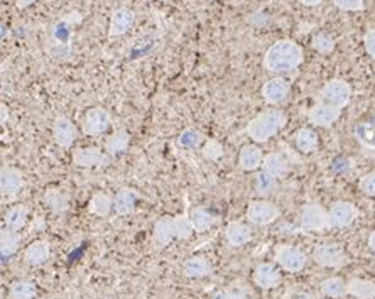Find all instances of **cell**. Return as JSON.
<instances>
[{"label":"cell","instance_id":"6da1fadb","mask_svg":"<svg viewBox=\"0 0 375 299\" xmlns=\"http://www.w3.org/2000/svg\"><path fill=\"white\" fill-rule=\"evenodd\" d=\"M304 52L297 43L291 39H281L265 51L262 66L271 73H291L301 66Z\"/></svg>","mask_w":375,"mask_h":299},{"label":"cell","instance_id":"7a4b0ae2","mask_svg":"<svg viewBox=\"0 0 375 299\" xmlns=\"http://www.w3.org/2000/svg\"><path fill=\"white\" fill-rule=\"evenodd\" d=\"M195 233L189 215L163 217L154 225V244L163 249L175 240H186Z\"/></svg>","mask_w":375,"mask_h":299},{"label":"cell","instance_id":"3957f363","mask_svg":"<svg viewBox=\"0 0 375 299\" xmlns=\"http://www.w3.org/2000/svg\"><path fill=\"white\" fill-rule=\"evenodd\" d=\"M286 125V115L281 110H267L253 117L247 125V134L253 143L264 144L271 140Z\"/></svg>","mask_w":375,"mask_h":299},{"label":"cell","instance_id":"277c9868","mask_svg":"<svg viewBox=\"0 0 375 299\" xmlns=\"http://www.w3.org/2000/svg\"><path fill=\"white\" fill-rule=\"evenodd\" d=\"M82 22V15L80 12H70L68 15H64L61 21H58L52 26L51 31V41L56 44V56L68 54L66 50H63V46H66L68 50H71V34H73V27L76 24Z\"/></svg>","mask_w":375,"mask_h":299},{"label":"cell","instance_id":"5b68a950","mask_svg":"<svg viewBox=\"0 0 375 299\" xmlns=\"http://www.w3.org/2000/svg\"><path fill=\"white\" fill-rule=\"evenodd\" d=\"M300 225L306 232H325L332 228L330 213L318 203H308L301 208Z\"/></svg>","mask_w":375,"mask_h":299},{"label":"cell","instance_id":"8992f818","mask_svg":"<svg viewBox=\"0 0 375 299\" xmlns=\"http://www.w3.org/2000/svg\"><path fill=\"white\" fill-rule=\"evenodd\" d=\"M274 256H276L277 265L282 270L291 274L301 272L306 268V262H308V256L301 249L288 244L277 245L276 250H274Z\"/></svg>","mask_w":375,"mask_h":299},{"label":"cell","instance_id":"52a82bcc","mask_svg":"<svg viewBox=\"0 0 375 299\" xmlns=\"http://www.w3.org/2000/svg\"><path fill=\"white\" fill-rule=\"evenodd\" d=\"M320 100L325 103L333 105V107L345 108L352 100V87L345 80L334 78L330 80L328 83L321 88Z\"/></svg>","mask_w":375,"mask_h":299},{"label":"cell","instance_id":"ba28073f","mask_svg":"<svg viewBox=\"0 0 375 299\" xmlns=\"http://www.w3.org/2000/svg\"><path fill=\"white\" fill-rule=\"evenodd\" d=\"M279 217V208L271 201L265 200H253L247 207V220L257 227H265L271 225Z\"/></svg>","mask_w":375,"mask_h":299},{"label":"cell","instance_id":"9c48e42d","mask_svg":"<svg viewBox=\"0 0 375 299\" xmlns=\"http://www.w3.org/2000/svg\"><path fill=\"white\" fill-rule=\"evenodd\" d=\"M110 122H112L110 114L102 107H95L90 108V110L84 114L82 120V129L87 136L100 137L108 131Z\"/></svg>","mask_w":375,"mask_h":299},{"label":"cell","instance_id":"30bf717a","mask_svg":"<svg viewBox=\"0 0 375 299\" xmlns=\"http://www.w3.org/2000/svg\"><path fill=\"white\" fill-rule=\"evenodd\" d=\"M313 261L321 268L337 269L345 264L346 256L345 250L338 244H323L313 250Z\"/></svg>","mask_w":375,"mask_h":299},{"label":"cell","instance_id":"8fae6325","mask_svg":"<svg viewBox=\"0 0 375 299\" xmlns=\"http://www.w3.org/2000/svg\"><path fill=\"white\" fill-rule=\"evenodd\" d=\"M341 117V108L333 107V105L318 102L313 105L308 112V120L316 127L328 129L338 122V119Z\"/></svg>","mask_w":375,"mask_h":299},{"label":"cell","instance_id":"7c38bea8","mask_svg":"<svg viewBox=\"0 0 375 299\" xmlns=\"http://www.w3.org/2000/svg\"><path fill=\"white\" fill-rule=\"evenodd\" d=\"M112 156L98 147H80L73 152V163L78 168H102L110 164Z\"/></svg>","mask_w":375,"mask_h":299},{"label":"cell","instance_id":"4fadbf2b","mask_svg":"<svg viewBox=\"0 0 375 299\" xmlns=\"http://www.w3.org/2000/svg\"><path fill=\"white\" fill-rule=\"evenodd\" d=\"M330 213V221H332V227L337 228H345L350 227L358 217V208L355 207L350 201H334L332 208L328 210Z\"/></svg>","mask_w":375,"mask_h":299},{"label":"cell","instance_id":"5bb4252c","mask_svg":"<svg viewBox=\"0 0 375 299\" xmlns=\"http://www.w3.org/2000/svg\"><path fill=\"white\" fill-rule=\"evenodd\" d=\"M134 10H131L128 7H119V9H115L110 15L108 36H110V38H119V36L127 34V32L132 29V26H134Z\"/></svg>","mask_w":375,"mask_h":299},{"label":"cell","instance_id":"9a60e30c","mask_svg":"<svg viewBox=\"0 0 375 299\" xmlns=\"http://www.w3.org/2000/svg\"><path fill=\"white\" fill-rule=\"evenodd\" d=\"M253 284L259 286L260 289H276L277 286L281 284L282 276L281 270L276 268L274 264H269V262H262L253 270Z\"/></svg>","mask_w":375,"mask_h":299},{"label":"cell","instance_id":"2e32d148","mask_svg":"<svg viewBox=\"0 0 375 299\" xmlns=\"http://www.w3.org/2000/svg\"><path fill=\"white\" fill-rule=\"evenodd\" d=\"M289 90H291L289 82L277 76V78H272L264 83V87H262V99L269 105H279L288 99Z\"/></svg>","mask_w":375,"mask_h":299},{"label":"cell","instance_id":"e0dca14e","mask_svg":"<svg viewBox=\"0 0 375 299\" xmlns=\"http://www.w3.org/2000/svg\"><path fill=\"white\" fill-rule=\"evenodd\" d=\"M52 137H54L56 144L63 149H70L76 139V127L68 117H58L52 124Z\"/></svg>","mask_w":375,"mask_h":299},{"label":"cell","instance_id":"ac0fdd59","mask_svg":"<svg viewBox=\"0 0 375 299\" xmlns=\"http://www.w3.org/2000/svg\"><path fill=\"white\" fill-rule=\"evenodd\" d=\"M355 139L367 156L375 157V120H364L355 125Z\"/></svg>","mask_w":375,"mask_h":299},{"label":"cell","instance_id":"d6986e66","mask_svg":"<svg viewBox=\"0 0 375 299\" xmlns=\"http://www.w3.org/2000/svg\"><path fill=\"white\" fill-rule=\"evenodd\" d=\"M24 186V175L17 168H2L0 189L3 196H15Z\"/></svg>","mask_w":375,"mask_h":299},{"label":"cell","instance_id":"ffe728a7","mask_svg":"<svg viewBox=\"0 0 375 299\" xmlns=\"http://www.w3.org/2000/svg\"><path fill=\"white\" fill-rule=\"evenodd\" d=\"M225 240L228 242L232 247H244L252 240V230L249 225L242 224V221H232L225 227Z\"/></svg>","mask_w":375,"mask_h":299},{"label":"cell","instance_id":"44dd1931","mask_svg":"<svg viewBox=\"0 0 375 299\" xmlns=\"http://www.w3.org/2000/svg\"><path fill=\"white\" fill-rule=\"evenodd\" d=\"M262 161H264V154L257 145L247 144L240 149L239 154V166L242 171H256L262 166Z\"/></svg>","mask_w":375,"mask_h":299},{"label":"cell","instance_id":"7402d4cb","mask_svg":"<svg viewBox=\"0 0 375 299\" xmlns=\"http://www.w3.org/2000/svg\"><path fill=\"white\" fill-rule=\"evenodd\" d=\"M51 256V245L47 240H34L24 252V261L31 265H41Z\"/></svg>","mask_w":375,"mask_h":299},{"label":"cell","instance_id":"603a6c76","mask_svg":"<svg viewBox=\"0 0 375 299\" xmlns=\"http://www.w3.org/2000/svg\"><path fill=\"white\" fill-rule=\"evenodd\" d=\"M137 198L139 196H137V193L134 191V189H131V188L120 189L114 198V212L120 217L131 215V213L135 210Z\"/></svg>","mask_w":375,"mask_h":299},{"label":"cell","instance_id":"cb8c5ba5","mask_svg":"<svg viewBox=\"0 0 375 299\" xmlns=\"http://www.w3.org/2000/svg\"><path fill=\"white\" fill-rule=\"evenodd\" d=\"M346 289L350 296L357 299H375V282L369 279L352 277L346 282Z\"/></svg>","mask_w":375,"mask_h":299},{"label":"cell","instance_id":"d4e9b609","mask_svg":"<svg viewBox=\"0 0 375 299\" xmlns=\"http://www.w3.org/2000/svg\"><path fill=\"white\" fill-rule=\"evenodd\" d=\"M294 144H296V149L302 154H311L318 149L320 145V139H318V134L313 131V129H300L294 136Z\"/></svg>","mask_w":375,"mask_h":299},{"label":"cell","instance_id":"484cf974","mask_svg":"<svg viewBox=\"0 0 375 299\" xmlns=\"http://www.w3.org/2000/svg\"><path fill=\"white\" fill-rule=\"evenodd\" d=\"M183 272L189 279H203L212 274V264L205 257H189L184 262Z\"/></svg>","mask_w":375,"mask_h":299},{"label":"cell","instance_id":"4316f807","mask_svg":"<svg viewBox=\"0 0 375 299\" xmlns=\"http://www.w3.org/2000/svg\"><path fill=\"white\" fill-rule=\"evenodd\" d=\"M289 164L288 159H286L282 154H277V152H271V154H267L264 157V161H262V171L269 173V175L274 177H282L288 173Z\"/></svg>","mask_w":375,"mask_h":299},{"label":"cell","instance_id":"83f0119b","mask_svg":"<svg viewBox=\"0 0 375 299\" xmlns=\"http://www.w3.org/2000/svg\"><path fill=\"white\" fill-rule=\"evenodd\" d=\"M19 245H21V235H19V232L3 227L2 232H0V254H2L3 261L14 256L19 250Z\"/></svg>","mask_w":375,"mask_h":299},{"label":"cell","instance_id":"f1b7e54d","mask_svg":"<svg viewBox=\"0 0 375 299\" xmlns=\"http://www.w3.org/2000/svg\"><path fill=\"white\" fill-rule=\"evenodd\" d=\"M128 144H131V136L125 131H117L112 136L107 137L105 140V152H108L112 157L122 154L128 149Z\"/></svg>","mask_w":375,"mask_h":299},{"label":"cell","instance_id":"f546056e","mask_svg":"<svg viewBox=\"0 0 375 299\" xmlns=\"http://www.w3.org/2000/svg\"><path fill=\"white\" fill-rule=\"evenodd\" d=\"M27 217H29V210L26 205H15V207L7 210V213L3 215V224L7 228L19 232L26 225Z\"/></svg>","mask_w":375,"mask_h":299},{"label":"cell","instance_id":"4dcf8cb0","mask_svg":"<svg viewBox=\"0 0 375 299\" xmlns=\"http://www.w3.org/2000/svg\"><path fill=\"white\" fill-rule=\"evenodd\" d=\"M189 218H191V224L195 227V232H207L209 227L219 221V217L215 213L208 212L207 208H193L191 213H189Z\"/></svg>","mask_w":375,"mask_h":299},{"label":"cell","instance_id":"1f68e13d","mask_svg":"<svg viewBox=\"0 0 375 299\" xmlns=\"http://www.w3.org/2000/svg\"><path fill=\"white\" fill-rule=\"evenodd\" d=\"M114 210V198L107 193H95L90 200V213L96 217H108Z\"/></svg>","mask_w":375,"mask_h":299},{"label":"cell","instance_id":"d6a6232c","mask_svg":"<svg viewBox=\"0 0 375 299\" xmlns=\"http://www.w3.org/2000/svg\"><path fill=\"white\" fill-rule=\"evenodd\" d=\"M36 293V284L29 279H17L10 284L9 288V299H34Z\"/></svg>","mask_w":375,"mask_h":299},{"label":"cell","instance_id":"836d02e7","mask_svg":"<svg viewBox=\"0 0 375 299\" xmlns=\"http://www.w3.org/2000/svg\"><path fill=\"white\" fill-rule=\"evenodd\" d=\"M44 203L54 213H63L68 210V195L58 188H50L44 193Z\"/></svg>","mask_w":375,"mask_h":299},{"label":"cell","instance_id":"e575fe53","mask_svg":"<svg viewBox=\"0 0 375 299\" xmlns=\"http://www.w3.org/2000/svg\"><path fill=\"white\" fill-rule=\"evenodd\" d=\"M321 293L332 299H338L348 294V289H346V282L341 277H328L321 282Z\"/></svg>","mask_w":375,"mask_h":299},{"label":"cell","instance_id":"d590c367","mask_svg":"<svg viewBox=\"0 0 375 299\" xmlns=\"http://www.w3.org/2000/svg\"><path fill=\"white\" fill-rule=\"evenodd\" d=\"M205 136L201 134L200 131H196V129H186V131H183L177 137V144H179V147L183 149H196L200 147L201 144H203Z\"/></svg>","mask_w":375,"mask_h":299},{"label":"cell","instance_id":"8d00e7d4","mask_svg":"<svg viewBox=\"0 0 375 299\" xmlns=\"http://www.w3.org/2000/svg\"><path fill=\"white\" fill-rule=\"evenodd\" d=\"M277 177L269 175V173L262 171L256 177V191L259 196H269L272 195L274 189H276Z\"/></svg>","mask_w":375,"mask_h":299},{"label":"cell","instance_id":"74e56055","mask_svg":"<svg viewBox=\"0 0 375 299\" xmlns=\"http://www.w3.org/2000/svg\"><path fill=\"white\" fill-rule=\"evenodd\" d=\"M313 48L321 54H328L334 50V39L328 32H318L313 38Z\"/></svg>","mask_w":375,"mask_h":299},{"label":"cell","instance_id":"f35d334b","mask_svg":"<svg viewBox=\"0 0 375 299\" xmlns=\"http://www.w3.org/2000/svg\"><path fill=\"white\" fill-rule=\"evenodd\" d=\"M203 156L209 161H219L223 156V145L216 139H209L203 145Z\"/></svg>","mask_w":375,"mask_h":299},{"label":"cell","instance_id":"ab89813d","mask_svg":"<svg viewBox=\"0 0 375 299\" xmlns=\"http://www.w3.org/2000/svg\"><path fill=\"white\" fill-rule=\"evenodd\" d=\"M358 189H360L365 196H375V171L367 173V175L360 177Z\"/></svg>","mask_w":375,"mask_h":299},{"label":"cell","instance_id":"60d3db41","mask_svg":"<svg viewBox=\"0 0 375 299\" xmlns=\"http://www.w3.org/2000/svg\"><path fill=\"white\" fill-rule=\"evenodd\" d=\"M334 6L340 10L358 12L365 9V0H333Z\"/></svg>","mask_w":375,"mask_h":299},{"label":"cell","instance_id":"b9f144b4","mask_svg":"<svg viewBox=\"0 0 375 299\" xmlns=\"http://www.w3.org/2000/svg\"><path fill=\"white\" fill-rule=\"evenodd\" d=\"M364 46H365L367 54L375 59V27H370V29L365 32Z\"/></svg>","mask_w":375,"mask_h":299},{"label":"cell","instance_id":"7bdbcfd3","mask_svg":"<svg viewBox=\"0 0 375 299\" xmlns=\"http://www.w3.org/2000/svg\"><path fill=\"white\" fill-rule=\"evenodd\" d=\"M213 299H249L245 296L244 293H240V291H220V293L215 294V298Z\"/></svg>","mask_w":375,"mask_h":299},{"label":"cell","instance_id":"ee69618b","mask_svg":"<svg viewBox=\"0 0 375 299\" xmlns=\"http://www.w3.org/2000/svg\"><path fill=\"white\" fill-rule=\"evenodd\" d=\"M34 2H38V0H15V7L22 10V9H27V7H31Z\"/></svg>","mask_w":375,"mask_h":299},{"label":"cell","instance_id":"f6af8a7d","mask_svg":"<svg viewBox=\"0 0 375 299\" xmlns=\"http://www.w3.org/2000/svg\"><path fill=\"white\" fill-rule=\"evenodd\" d=\"M300 3H302L304 7H318L323 3V0H300Z\"/></svg>","mask_w":375,"mask_h":299},{"label":"cell","instance_id":"bcb514c9","mask_svg":"<svg viewBox=\"0 0 375 299\" xmlns=\"http://www.w3.org/2000/svg\"><path fill=\"white\" fill-rule=\"evenodd\" d=\"M369 247H370V250H372L374 256H375V230L369 235Z\"/></svg>","mask_w":375,"mask_h":299},{"label":"cell","instance_id":"7dc6e473","mask_svg":"<svg viewBox=\"0 0 375 299\" xmlns=\"http://www.w3.org/2000/svg\"><path fill=\"white\" fill-rule=\"evenodd\" d=\"M296 299H314L313 294H309V293H300L296 296Z\"/></svg>","mask_w":375,"mask_h":299},{"label":"cell","instance_id":"c3c4849f","mask_svg":"<svg viewBox=\"0 0 375 299\" xmlns=\"http://www.w3.org/2000/svg\"><path fill=\"white\" fill-rule=\"evenodd\" d=\"M41 299H54L52 296H46V298H41Z\"/></svg>","mask_w":375,"mask_h":299},{"label":"cell","instance_id":"681fc988","mask_svg":"<svg viewBox=\"0 0 375 299\" xmlns=\"http://www.w3.org/2000/svg\"><path fill=\"white\" fill-rule=\"evenodd\" d=\"M144 2H151V0H144Z\"/></svg>","mask_w":375,"mask_h":299},{"label":"cell","instance_id":"f907efd6","mask_svg":"<svg viewBox=\"0 0 375 299\" xmlns=\"http://www.w3.org/2000/svg\"><path fill=\"white\" fill-rule=\"evenodd\" d=\"M163 2H169V0H163Z\"/></svg>","mask_w":375,"mask_h":299}]
</instances>
